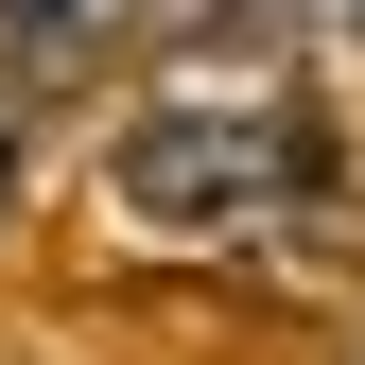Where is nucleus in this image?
Listing matches in <instances>:
<instances>
[{
    "instance_id": "f257e3e1",
    "label": "nucleus",
    "mask_w": 365,
    "mask_h": 365,
    "mask_svg": "<svg viewBox=\"0 0 365 365\" xmlns=\"http://www.w3.org/2000/svg\"><path fill=\"white\" fill-rule=\"evenodd\" d=\"M313 192V122L279 105V87H192V105H140L122 122V209L174 226V244H226V226H279Z\"/></svg>"
},
{
    "instance_id": "7ed1b4c3",
    "label": "nucleus",
    "mask_w": 365,
    "mask_h": 365,
    "mask_svg": "<svg viewBox=\"0 0 365 365\" xmlns=\"http://www.w3.org/2000/svg\"><path fill=\"white\" fill-rule=\"evenodd\" d=\"M122 18H157V35H192V18H226V0H122Z\"/></svg>"
},
{
    "instance_id": "20e7f679",
    "label": "nucleus",
    "mask_w": 365,
    "mask_h": 365,
    "mask_svg": "<svg viewBox=\"0 0 365 365\" xmlns=\"http://www.w3.org/2000/svg\"><path fill=\"white\" fill-rule=\"evenodd\" d=\"M313 18H331V53H365V0H313Z\"/></svg>"
},
{
    "instance_id": "f03ea898",
    "label": "nucleus",
    "mask_w": 365,
    "mask_h": 365,
    "mask_svg": "<svg viewBox=\"0 0 365 365\" xmlns=\"http://www.w3.org/2000/svg\"><path fill=\"white\" fill-rule=\"evenodd\" d=\"M87 35H122V0H0V70H18V87H35V70H70Z\"/></svg>"
}]
</instances>
